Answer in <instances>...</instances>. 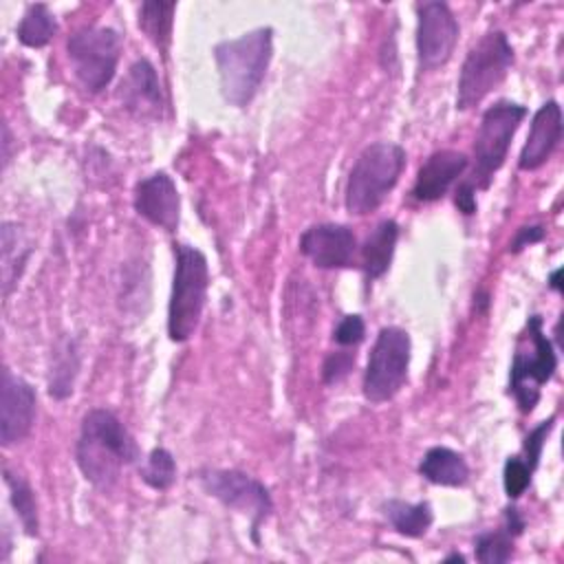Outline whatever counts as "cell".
<instances>
[{
    "label": "cell",
    "instance_id": "obj_1",
    "mask_svg": "<svg viewBox=\"0 0 564 564\" xmlns=\"http://www.w3.org/2000/svg\"><path fill=\"white\" fill-rule=\"evenodd\" d=\"M75 458L84 478L106 494L119 482L121 469L139 458V447L112 412L95 408L82 419Z\"/></svg>",
    "mask_w": 564,
    "mask_h": 564
},
{
    "label": "cell",
    "instance_id": "obj_2",
    "mask_svg": "<svg viewBox=\"0 0 564 564\" xmlns=\"http://www.w3.org/2000/svg\"><path fill=\"white\" fill-rule=\"evenodd\" d=\"M273 55V29L260 26L214 46L220 93L231 106H247L258 95Z\"/></svg>",
    "mask_w": 564,
    "mask_h": 564
},
{
    "label": "cell",
    "instance_id": "obj_3",
    "mask_svg": "<svg viewBox=\"0 0 564 564\" xmlns=\"http://www.w3.org/2000/svg\"><path fill=\"white\" fill-rule=\"evenodd\" d=\"M405 167V150L392 141L366 145L346 183V209L352 216H368L381 207L386 196L399 183Z\"/></svg>",
    "mask_w": 564,
    "mask_h": 564
},
{
    "label": "cell",
    "instance_id": "obj_4",
    "mask_svg": "<svg viewBox=\"0 0 564 564\" xmlns=\"http://www.w3.org/2000/svg\"><path fill=\"white\" fill-rule=\"evenodd\" d=\"M209 286V267L200 249L174 245V280L167 304V335L172 341H187L198 328Z\"/></svg>",
    "mask_w": 564,
    "mask_h": 564
},
{
    "label": "cell",
    "instance_id": "obj_5",
    "mask_svg": "<svg viewBox=\"0 0 564 564\" xmlns=\"http://www.w3.org/2000/svg\"><path fill=\"white\" fill-rule=\"evenodd\" d=\"M555 368L557 355L551 339L542 333V317L531 315L509 370V394H513L522 414H529L538 405L540 388L553 377Z\"/></svg>",
    "mask_w": 564,
    "mask_h": 564
},
{
    "label": "cell",
    "instance_id": "obj_6",
    "mask_svg": "<svg viewBox=\"0 0 564 564\" xmlns=\"http://www.w3.org/2000/svg\"><path fill=\"white\" fill-rule=\"evenodd\" d=\"M513 64V46L502 31L485 33L467 53L456 93V108L469 110L478 106L507 77Z\"/></svg>",
    "mask_w": 564,
    "mask_h": 564
},
{
    "label": "cell",
    "instance_id": "obj_7",
    "mask_svg": "<svg viewBox=\"0 0 564 564\" xmlns=\"http://www.w3.org/2000/svg\"><path fill=\"white\" fill-rule=\"evenodd\" d=\"M527 117V106L516 101H496L482 112L474 143V167L465 178L474 189H487L494 174L502 167L511 139Z\"/></svg>",
    "mask_w": 564,
    "mask_h": 564
},
{
    "label": "cell",
    "instance_id": "obj_8",
    "mask_svg": "<svg viewBox=\"0 0 564 564\" xmlns=\"http://www.w3.org/2000/svg\"><path fill=\"white\" fill-rule=\"evenodd\" d=\"M121 46V35L110 26H82L68 37L73 73L88 93H99L112 82Z\"/></svg>",
    "mask_w": 564,
    "mask_h": 564
},
{
    "label": "cell",
    "instance_id": "obj_9",
    "mask_svg": "<svg viewBox=\"0 0 564 564\" xmlns=\"http://www.w3.org/2000/svg\"><path fill=\"white\" fill-rule=\"evenodd\" d=\"M412 341L399 326H383L372 344L364 372V397L370 403L390 401L405 383Z\"/></svg>",
    "mask_w": 564,
    "mask_h": 564
},
{
    "label": "cell",
    "instance_id": "obj_10",
    "mask_svg": "<svg viewBox=\"0 0 564 564\" xmlns=\"http://www.w3.org/2000/svg\"><path fill=\"white\" fill-rule=\"evenodd\" d=\"M203 489L220 500L225 507L247 513L251 518V531L256 538L258 524L273 511V500L269 489L238 469H209L200 474Z\"/></svg>",
    "mask_w": 564,
    "mask_h": 564
},
{
    "label": "cell",
    "instance_id": "obj_11",
    "mask_svg": "<svg viewBox=\"0 0 564 564\" xmlns=\"http://www.w3.org/2000/svg\"><path fill=\"white\" fill-rule=\"evenodd\" d=\"M416 57L421 70L445 66L458 42V22L445 2L416 4Z\"/></svg>",
    "mask_w": 564,
    "mask_h": 564
},
{
    "label": "cell",
    "instance_id": "obj_12",
    "mask_svg": "<svg viewBox=\"0 0 564 564\" xmlns=\"http://www.w3.org/2000/svg\"><path fill=\"white\" fill-rule=\"evenodd\" d=\"M35 405L37 397L33 386L4 368L0 383V441L4 447L24 441L31 434Z\"/></svg>",
    "mask_w": 564,
    "mask_h": 564
},
{
    "label": "cell",
    "instance_id": "obj_13",
    "mask_svg": "<svg viewBox=\"0 0 564 564\" xmlns=\"http://www.w3.org/2000/svg\"><path fill=\"white\" fill-rule=\"evenodd\" d=\"M357 238L350 227L319 223L300 236V251L319 269H346L352 264Z\"/></svg>",
    "mask_w": 564,
    "mask_h": 564
},
{
    "label": "cell",
    "instance_id": "obj_14",
    "mask_svg": "<svg viewBox=\"0 0 564 564\" xmlns=\"http://www.w3.org/2000/svg\"><path fill=\"white\" fill-rule=\"evenodd\" d=\"M134 209L148 223L176 231L181 216V196L174 181L165 172H154L137 183L134 187Z\"/></svg>",
    "mask_w": 564,
    "mask_h": 564
},
{
    "label": "cell",
    "instance_id": "obj_15",
    "mask_svg": "<svg viewBox=\"0 0 564 564\" xmlns=\"http://www.w3.org/2000/svg\"><path fill=\"white\" fill-rule=\"evenodd\" d=\"M562 139V108L555 99H549L538 108L531 119V130L518 156V167L529 172L549 161Z\"/></svg>",
    "mask_w": 564,
    "mask_h": 564
},
{
    "label": "cell",
    "instance_id": "obj_16",
    "mask_svg": "<svg viewBox=\"0 0 564 564\" xmlns=\"http://www.w3.org/2000/svg\"><path fill=\"white\" fill-rule=\"evenodd\" d=\"M469 159L456 150H436L419 167L412 196L421 203H434L443 198L458 176L467 170Z\"/></svg>",
    "mask_w": 564,
    "mask_h": 564
},
{
    "label": "cell",
    "instance_id": "obj_17",
    "mask_svg": "<svg viewBox=\"0 0 564 564\" xmlns=\"http://www.w3.org/2000/svg\"><path fill=\"white\" fill-rule=\"evenodd\" d=\"M117 99L121 106L137 117H159L163 108L161 86L154 66L148 59H137L123 75Z\"/></svg>",
    "mask_w": 564,
    "mask_h": 564
},
{
    "label": "cell",
    "instance_id": "obj_18",
    "mask_svg": "<svg viewBox=\"0 0 564 564\" xmlns=\"http://www.w3.org/2000/svg\"><path fill=\"white\" fill-rule=\"evenodd\" d=\"M399 240V225L394 220H381L361 247V271L368 280L381 278L392 262L394 247Z\"/></svg>",
    "mask_w": 564,
    "mask_h": 564
},
{
    "label": "cell",
    "instance_id": "obj_19",
    "mask_svg": "<svg viewBox=\"0 0 564 564\" xmlns=\"http://www.w3.org/2000/svg\"><path fill=\"white\" fill-rule=\"evenodd\" d=\"M419 474L434 485L463 487L469 478V465L449 447H430L419 463Z\"/></svg>",
    "mask_w": 564,
    "mask_h": 564
},
{
    "label": "cell",
    "instance_id": "obj_20",
    "mask_svg": "<svg viewBox=\"0 0 564 564\" xmlns=\"http://www.w3.org/2000/svg\"><path fill=\"white\" fill-rule=\"evenodd\" d=\"M383 513L388 522L394 527L397 533L405 538H421L434 522V511L427 502H403V500H388L383 505Z\"/></svg>",
    "mask_w": 564,
    "mask_h": 564
},
{
    "label": "cell",
    "instance_id": "obj_21",
    "mask_svg": "<svg viewBox=\"0 0 564 564\" xmlns=\"http://www.w3.org/2000/svg\"><path fill=\"white\" fill-rule=\"evenodd\" d=\"M18 40L29 48L46 46L57 33V20L51 9L42 2L29 4L20 24H18Z\"/></svg>",
    "mask_w": 564,
    "mask_h": 564
},
{
    "label": "cell",
    "instance_id": "obj_22",
    "mask_svg": "<svg viewBox=\"0 0 564 564\" xmlns=\"http://www.w3.org/2000/svg\"><path fill=\"white\" fill-rule=\"evenodd\" d=\"M174 11H176V2H156V0L143 2L139 9L141 31L161 51H167V46H170Z\"/></svg>",
    "mask_w": 564,
    "mask_h": 564
},
{
    "label": "cell",
    "instance_id": "obj_23",
    "mask_svg": "<svg viewBox=\"0 0 564 564\" xmlns=\"http://www.w3.org/2000/svg\"><path fill=\"white\" fill-rule=\"evenodd\" d=\"M31 247L22 238V231L13 223L2 225V289L9 295L11 286L20 278Z\"/></svg>",
    "mask_w": 564,
    "mask_h": 564
},
{
    "label": "cell",
    "instance_id": "obj_24",
    "mask_svg": "<svg viewBox=\"0 0 564 564\" xmlns=\"http://www.w3.org/2000/svg\"><path fill=\"white\" fill-rule=\"evenodd\" d=\"M4 485L9 487V500L15 509V516L20 518L22 529L26 531V535L37 538L40 520H37V502L31 485L11 469H4Z\"/></svg>",
    "mask_w": 564,
    "mask_h": 564
},
{
    "label": "cell",
    "instance_id": "obj_25",
    "mask_svg": "<svg viewBox=\"0 0 564 564\" xmlns=\"http://www.w3.org/2000/svg\"><path fill=\"white\" fill-rule=\"evenodd\" d=\"M79 368L77 350L73 341H64L62 348L55 352V361L51 366L48 379V394L55 399H66L73 392V381Z\"/></svg>",
    "mask_w": 564,
    "mask_h": 564
},
{
    "label": "cell",
    "instance_id": "obj_26",
    "mask_svg": "<svg viewBox=\"0 0 564 564\" xmlns=\"http://www.w3.org/2000/svg\"><path fill=\"white\" fill-rule=\"evenodd\" d=\"M139 476H141V480H143L148 487H152V489H156V491L170 489V487L174 485V480H176V463H174V456H172L165 447H154V449L148 454L145 463L141 465Z\"/></svg>",
    "mask_w": 564,
    "mask_h": 564
},
{
    "label": "cell",
    "instance_id": "obj_27",
    "mask_svg": "<svg viewBox=\"0 0 564 564\" xmlns=\"http://www.w3.org/2000/svg\"><path fill=\"white\" fill-rule=\"evenodd\" d=\"M474 555L482 564H502L513 555V535L505 527L480 533L474 542Z\"/></svg>",
    "mask_w": 564,
    "mask_h": 564
},
{
    "label": "cell",
    "instance_id": "obj_28",
    "mask_svg": "<svg viewBox=\"0 0 564 564\" xmlns=\"http://www.w3.org/2000/svg\"><path fill=\"white\" fill-rule=\"evenodd\" d=\"M531 474H533V469L529 467V463L522 456L507 458L505 469H502V485H505L507 496L520 498L527 491V487L531 485Z\"/></svg>",
    "mask_w": 564,
    "mask_h": 564
},
{
    "label": "cell",
    "instance_id": "obj_29",
    "mask_svg": "<svg viewBox=\"0 0 564 564\" xmlns=\"http://www.w3.org/2000/svg\"><path fill=\"white\" fill-rule=\"evenodd\" d=\"M352 368H355V352H348V350L330 352V355L324 359L322 379H324V383L335 386V383H339L341 379H346Z\"/></svg>",
    "mask_w": 564,
    "mask_h": 564
},
{
    "label": "cell",
    "instance_id": "obj_30",
    "mask_svg": "<svg viewBox=\"0 0 564 564\" xmlns=\"http://www.w3.org/2000/svg\"><path fill=\"white\" fill-rule=\"evenodd\" d=\"M553 423H555V416H549L546 421H542L540 425H535V427L527 434V438H524V445H522L524 456H522V458L529 463V467H531V469H535V467H538V460H540V454H542L544 441H546V436L551 434Z\"/></svg>",
    "mask_w": 564,
    "mask_h": 564
},
{
    "label": "cell",
    "instance_id": "obj_31",
    "mask_svg": "<svg viewBox=\"0 0 564 564\" xmlns=\"http://www.w3.org/2000/svg\"><path fill=\"white\" fill-rule=\"evenodd\" d=\"M366 337V324L361 315H346L333 330V341L339 346H357Z\"/></svg>",
    "mask_w": 564,
    "mask_h": 564
},
{
    "label": "cell",
    "instance_id": "obj_32",
    "mask_svg": "<svg viewBox=\"0 0 564 564\" xmlns=\"http://www.w3.org/2000/svg\"><path fill=\"white\" fill-rule=\"evenodd\" d=\"M544 238V229L540 225H529V227H520L516 238L511 240L509 245V251L511 253H518L522 251L527 245H533V242H540Z\"/></svg>",
    "mask_w": 564,
    "mask_h": 564
},
{
    "label": "cell",
    "instance_id": "obj_33",
    "mask_svg": "<svg viewBox=\"0 0 564 564\" xmlns=\"http://www.w3.org/2000/svg\"><path fill=\"white\" fill-rule=\"evenodd\" d=\"M454 203L463 214H467V216L474 214L476 212V189L467 181H460L454 189Z\"/></svg>",
    "mask_w": 564,
    "mask_h": 564
},
{
    "label": "cell",
    "instance_id": "obj_34",
    "mask_svg": "<svg viewBox=\"0 0 564 564\" xmlns=\"http://www.w3.org/2000/svg\"><path fill=\"white\" fill-rule=\"evenodd\" d=\"M505 529H507L513 538L522 533L524 520H522V516H520V511H518L516 507H507V509H505Z\"/></svg>",
    "mask_w": 564,
    "mask_h": 564
},
{
    "label": "cell",
    "instance_id": "obj_35",
    "mask_svg": "<svg viewBox=\"0 0 564 564\" xmlns=\"http://www.w3.org/2000/svg\"><path fill=\"white\" fill-rule=\"evenodd\" d=\"M560 278H562V269H555L551 275H549V286L553 289V291H562V284H560Z\"/></svg>",
    "mask_w": 564,
    "mask_h": 564
},
{
    "label": "cell",
    "instance_id": "obj_36",
    "mask_svg": "<svg viewBox=\"0 0 564 564\" xmlns=\"http://www.w3.org/2000/svg\"><path fill=\"white\" fill-rule=\"evenodd\" d=\"M445 562H465V557L460 553H452L445 557Z\"/></svg>",
    "mask_w": 564,
    "mask_h": 564
}]
</instances>
